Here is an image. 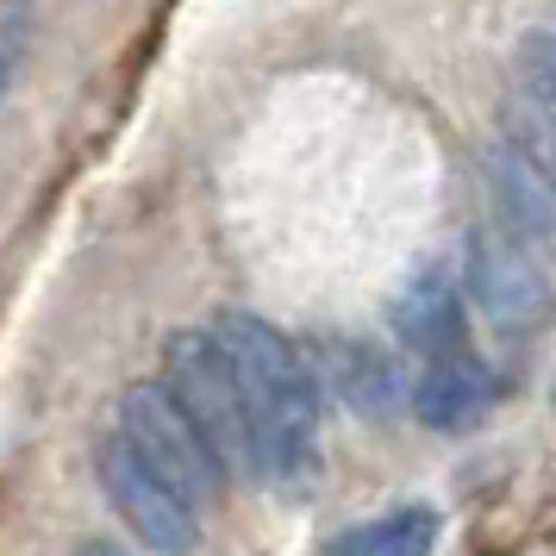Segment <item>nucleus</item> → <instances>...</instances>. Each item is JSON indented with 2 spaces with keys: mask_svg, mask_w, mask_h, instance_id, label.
Here are the masks:
<instances>
[{
  "mask_svg": "<svg viewBox=\"0 0 556 556\" xmlns=\"http://www.w3.org/2000/svg\"><path fill=\"white\" fill-rule=\"evenodd\" d=\"M213 338L231 363L238 401L251 419V469L276 488H301L319 476V388L306 356L256 313H219Z\"/></svg>",
  "mask_w": 556,
  "mask_h": 556,
  "instance_id": "f257e3e1",
  "label": "nucleus"
},
{
  "mask_svg": "<svg viewBox=\"0 0 556 556\" xmlns=\"http://www.w3.org/2000/svg\"><path fill=\"white\" fill-rule=\"evenodd\" d=\"M0 94H7V51H0Z\"/></svg>",
  "mask_w": 556,
  "mask_h": 556,
  "instance_id": "9b49d317",
  "label": "nucleus"
},
{
  "mask_svg": "<svg viewBox=\"0 0 556 556\" xmlns=\"http://www.w3.org/2000/svg\"><path fill=\"white\" fill-rule=\"evenodd\" d=\"M494 401H501V376H494L481 356H469V344L431 356L426 369H419V381H413V413H419V426H431V431L481 426V419L494 413Z\"/></svg>",
  "mask_w": 556,
  "mask_h": 556,
  "instance_id": "0eeeda50",
  "label": "nucleus"
},
{
  "mask_svg": "<svg viewBox=\"0 0 556 556\" xmlns=\"http://www.w3.org/2000/svg\"><path fill=\"white\" fill-rule=\"evenodd\" d=\"M463 281H469V301L506 331H531L551 306V288H544V269L519 251L513 231H469L463 244Z\"/></svg>",
  "mask_w": 556,
  "mask_h": 556,
  "instance_id": "39448f33",
  "label": "nucleus"
},
{
  "mask_svg": "<svg viewBox=\"0 0 556 556\" xmlns=\"http://www.w3.org/2000/svg\"><path fill=\"white\" fill-rule=\"evenodd\" d=\"M388 326H394V338H401L406 351H419V356L463 351V344H469V306H463V288H456L438 263L413 269V276L394 288V301H388Z\"/></svg>",
  "mask_w": 556,
  "mask_h": 556,
  "instance_id": "423d86ee",
  "label": "nucleus"
},
{
  "mask_svg": "<svg viewBox=\"0 0 556 556\" xmlns=\"http://www.w3.org/2000/svg\"><path fill=\"white\" fill-rule=\"evenodd\" d=\"M119 438H126L131 451L144 456L188 506L219 501L231 488L226 469H219V456L206 451V438L194 431V419L176 406V394H169L163 381H131L126 394H119Z\"/></svg>",
  "mask_w": 556,
  "mask_h": 556,
  "instance_id": "7ed1b4c3",
  "label": "nucleus"
},
{
  "mask_svg": "<svg viewBox=\"0 0 556 556\" xmlns=\"http://www.w3.org/2000/svg\"><path fill=\"white\" fill-rule=\"evenodd\" d=\"M163 388L194 419V431L206 438V451L219 456L226 481L256 476L251 469V419H244L231 363H226L213 331H169V344H163Z\"/></svg>",
  "mask_w": 556,
  "mask_h": 556,
  "instance_id": "f03ea898",
  "label": "nucleus"
},
{
  "mask_svg": "<svg viewBox=\"0 0 556 556\" xmlns=\"http://www.w3.org/2000/svg\"><path fill=\"white\" fill-rule=\"evenodd\" d=\"M488 188L513 238H531V244L551 238V163H538L519 138H501L488 151Z\"/></svg>",
  "mask_w": 556,
  "mask_h": 556,
  "instance_id": "6e6552de",
  "label": "nucleus"
},
{
  "mask_svg": "<svg viewBox=\"0 0 556 556\" xmlns=\"http://www.w3.org/2000/svg\"><path fill=\"white\" fill-rule=\"evenodd\" d=\"M101 488H106L113 513L131 526V538H138L144 551H194V544H201L194 506L181 501L176 488L156 476V469L131 451L119 431L101 444Z\"/></svg>",
  "mask_w": 556,
  "mask_h": 556,
  "instance_id": "20e7f679",
  "label": "nucleus"
},
{
  "mask_svg": "<svg viewBox=\"0 0 556 556\" xmlns=\"http://www.w3.org/2000/svg\"><path fill=\"white\" fill-rule=\"evenodd\" d=\"M306 369H326L351 406L381 413V406L394 401V369H388V356L369 351V344H356V338H326V344H319V363H306Z\"/></svg>",
  "mask_w": 556,
  "mask_h": 556,
  "instance_id": "1a4fd4ad",
  "label": "nucleus"
},
{
  "mask_svg": "<svg viewBox=\"0 0 556 556\" xmlns=\"http://www.w3.org/2000/svg\"><path fill=\"white\" fill-rule=\"evenodd\" d=\"M438 544V513L431 506H394L369 526L331 538V556H419Z\"/></svg>",
  "mask_w": 556,
  "mask_h": 556,
  "instance_id": "9d476101",
  "label": "nucleus"
}]
</instances>
